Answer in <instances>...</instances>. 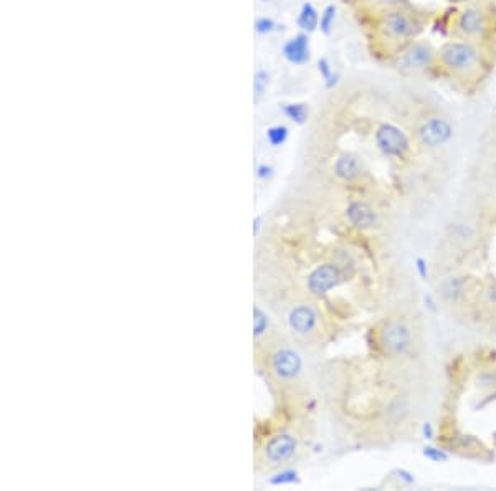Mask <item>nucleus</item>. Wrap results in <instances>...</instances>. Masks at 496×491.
Masks as SVG:
<instances>
[{"label": "nucleus", "instance_id": "obj_25", "mask_svg": "<svg viewBox=\"0 0 496 491\" xmlns=\"http://www.w3.org/2000/svg\"><path fill=\"white\" fill-rule=\"evenodd\" d=\"M271 167L270 166H258V169H256V176L260 177V179H268V177H271Z\"/></svg>", "mask_w": 496, "mask_h": 491}, {"label": "nucleus", "instance_id": "obj_23", "mask_svg": "<svg viewBox=\"0 0 496 491\" xmlns=\"http://www.w3.org/2000/svg\"><path fill=\"white\" fill-rule=\"evenodd\" d=\"M296 477H298V473L295 472V470H285V472H281L280 474H276V478H273L271 483H273V485H283V483H293V481H296Z\"/></svg>", "mask_w": 496, "mask_h": 491}, {"label": "nucleus", "instance_id": "obj_15", "mask_svg": "<svg viewBox=\"0 0 496 491\" xmlns=\"http://www.w3.org/2000/svg\"><path fill=\"white\" fill-rule=\"evenodd\" d=\"M298 25L304 32H314L320 27V17H318V12L311 3H303L300 15H298Z\"/></svg>", "mask_w": 496, "mask_h": 491}, {"label": "nucleus", "instance_id": "obj_16", "mask_svg": "<svg viewBox=\"0 0 496 491\" xmlns=\"http://www.w3.org/2000/svg\"><path fill=\"white\" fill-rule=\"evenodd\" d=\"M254 336L255 339H260L265 334L268 333V328H270V317H268L267 313L263 311L262 308L255 306L254 309Z\"/></svg>", "mask_w": 496, "mask_h": 491}, {"label": "nucleus", "instance_id": "obj_17", "mask_svg": "<svg viewBox=\"0 0 496 491\" xmlns=\"http://www.w3.org/2000/svg\"><path fill=\"white\" fill-rule=\"evenodd\" d=\"M283 111L293 123H296V125H303L309 114L306 105H301V103H296V105H287L283 108Z\"/></svg>", "mask_w": 496, "mask_h": 491}, {"label": "nucleus", "instance_id": "obj_5", "mask_svg": "<svg viewBox=\"0 0 496 491\" xmlns=\"http://www.w3.org/2000/svg\"><path fill=\"white\" fill-rule=\"evenodd\" d=\"M380 30L392 40H409L419 35L420 25L404 10H387L380 17Z\"/></svg>", "mask_w": 496, "mask_h": 491}, {"label": "nucleus", "instance_id": "obj_14", "mask_svg": "<svg viewBox=\"0 0 496 491\" xmlns=\"http://www.w3.org/2000/svg\"><path fill=\"white\" fill-rule=\"evenodd\" d=\"M334 172L339 179L346 180V182H351L355 177L361 174V163H359V158L353 152H344L341 154L334 164Z\"/></svg>", "mask_w": 496, "mask_h": 491}, {"label": "nucleus", "instance_id": "obj_21", "mask_svg": "<svg viewBox=\"0 0 496 491\" xmlns=\"http://www.w3.org/2000/svg\"><path fill=\"white\" fill-rule=\"evenodd\" d=\"M267 86H268V73L265 72V70H258V72L255 73V80H254L255 101H260V98H262Z\"/></svg>", "mask_w": 496, "mask_h": 491}, {"label": "nucleus", "instance_id": "obj_6", "mask_svg": "<svg viewBox=\"0 0 496 491\" xmlns=\"http://www.w3.org/2000/svg\"><path fill=\"white\" fill-rule=\"evenodd\" d=\"M298 452V439L293 433H276L267 441L263 448V460L270 466L285 465Z\"/></svg>", "mask_w": 496, "mask_h": 491}, {"label": "nucleus", "instance_id": "obj_26", "mask_svg": "<svg viewBox=\"0 0 496 491\" xmlns=\"http://www.w3.org/2000/svg\"><path fill=\"white\" fill-rule=\"evenodd\" d=\"M417 268H419L420 275L425 278V276H427V268H425V260H422V258L417 260Z\"/></svg>", "mask_w": 496, "mask_h": 491}, {"label": "nucleus", "instance_id": "obj_27", "mask_svg": "<svg viewBox=\"0 0 496 491\" xmlns=\"http://www.w3.org/2000/svg\"><path fill=\"white\" fill-rule=\"evenodd\" d=\"M450 2H453V3H468L470 0H450Z\"/></svg>", "mask_w": 496, "mask_h": 491}, {"label": "nucleus", "instance_id": "obj_13", "mask_svg": "<svg viewBox=\"0 0 496 491\" xmlns=\"http://www.w3.org/2000/svg\"><path fill=\"white\" fill-rule=\"evenodd\" d=\"M283 55L289 63L304 65L309 61V40L308 35L300 34L283 47Z\"/></svg>", "mask_w": 496, "mask_h": 491}, {"label": "nucleus", "instance_id": "obj_4", "mask_svg": "<svg viewBox=\"0 0 496 491\" xmlns=\"http://www.w3.org/2000/svg\"><path fill=\"white\" fill-rule=\"evenodd\" d=\"M375 144H378L379 151L382 154L395 159H404L409 154V151H411L409 136L405 134L404 129H400L395 125H391V123H384V125L378 127V131H375Z\"/></svg>", "mask_w": 496, "mask_h": 491}, {"label": "nucleus", "instance_id": "obj_3", "mask_svg": "<svg viewBox=\"0 0 496 491\" xmlns=\"http://www.w3.org/2000/svg\"><path fill=\"white\" fill-rule=\"evenodd\" d=\"M270 373L281 384H293L303 373V357L291 348H280L270 356Z\"/></svg>", "mask_w": 496, "mask_h": 491}, {"label": "nucleus", "instance_id": "obj_20", "mask_svg": "<svg viewBox=\"0 0 496 491\" xmlns=\"http://www.w3.org/2000/svg\"><path fill=\"white\" fill-rule=\"evenodd\" d=\"M334 19H336V7L334 6H328L321 14V20H320V27L321 32L324 35L331 34V28L334 25Z\"/></svg>", "mask_w": 496, "mask_h": 491}, {"label": "nucleus", "instance_id": "obj_24", "mask_svg": "<svg viewBox=\"0 0 496 491\" xmlns=\"http://www.w3.org/2000/svg\"><path fill=\"white\" fill-rule=\"evenodd\" d=\"M273 28H275V23H273L271 19H260L255 23V30L258 34H270Z\"/></svg>", "mask_w": 496, "mask_h": 491}, {"label": "nucleus", "instance_id": "obj_18", "mask_svg": "<svg viewBox=\"0 0 496 491\" xmlns=\"http://www.w3.org/2000/svg\"><path fill=\"white\" fill-rule=\"evenodd\" d=\"M267 139L271 146L278 147L281 144H285V141L288 139V127L285 126H273L270 129L267 131Z\"/></svg>", "mask_w": 496, "mask_h": 491}, {"label": "nucleus", "instance_id": "obj_9", "mask_svg": "<svg viewBox=\"0 0 496 491\" xmlns=\"http://www.w3.org/2000/svg\"><path fill=\"white\" fill-rule=\"evenodd\" d=\"M339 282H341V271L333 263H324L309 273L308 280H306V286L308 291L314 296H324L336 288Z\"/></svg>", "mask_w": 496, "mask_h": 491}, {"label": "nucleus", "instance_id": "obj_8", "mask_svg": "<svg viewBox=\"0 0 496 491\" xmlns=\"http://www.w3.org/2000/svg\"><path fill=\"white\" fill-rule=\"evenodd\" d=\"M288 324L289 328H291V331L298 334V336H313V334L318 331V326H320L318 309L309 303L296 304V306L291 308V311H289Z\"/></svg>", "mask_w": 496, "mask_h": 491}, {"label": "nucleus", "instance_id": "obj_22", "mask_svg": "<svg viewBox=\"0 0 496 491\" xmlns=\"http://www.w3.org/2000/svg\"><path fill=\"white\" fill-rule=\"evenodd\" d=\"M424 457H427L428 460L435 461V463H444V461L448 460V455H446L444 450L435 447H425Z\"/></svg>", "mask_w": 496, "mask_h": 491}, {"label": "nucleus", "instance_id": "obj_2", "mask_svg": "<svg viewBox=\"0 0 496 491\" xmlns=\"http://www.w3.org/2000/svg\"><path fill=\"white\" fill-rule=\"evenodd\" d=\"M482 53L471 42H446L438 48L437 60L455 75H468L477 70Z\"/></svg>", "mask_w": 496, "mask_h": 491}, {"label": "nucleus", "instance_id": "obj_12", "mask_svg": "<svg viewBox=\"0 0 496 491\" xmlns=\"http://www.w3.org/2000/svg\"><path fill=\"white\" fill-rule=\"evenodd\" d=\"M346 218L347 222H349V225L354 227V229L367 230L374 227L378 216H375V210L372 209L367 202L354 200L347 205Z\"/></svg>", "mask_w": 496, "mask_h": 491}, {"label": "nucleus", "instance_id": "obj_7", "mask_svg": "<svg viewBox=\"0 0 496 491\" xmlns=\"http://www.w3.org/2000/svg\"><path fill=\"white\" fill-rule=\"evenodd\" d=\"M417 136H419V141L425 147L437 149V147L444 146V144L452 139L453 127L450 125L448 119L442 116H430L422 123Z\"/></svg>", "mask_w": 496, "mask_h": 491}, {"label": "nucleus", "instance_id": "obj_19", "mask_svg": "<svg viewBox=\"0 0 496 491\" xmlns=\"http://www.w3.org/2000/svg\"><path fill=\"white\" fill-rule=\"evenodd\" d=\"M318 72L321 73L322 80H324L328 88H333V86L338 85V76L333 73L329 61L326 59H320V61H318Z\"/></svg>", "mask_w": 496, "mask_h": 491}, {"label": "nucleus", "instance_id": "obj_1", "mask_svg": "<svg viewBox=\"0 0 496 491\" xmlns=\"http://www.w3.org/2000/svg\"><path fill=\"white\" fill-rule=\"evenodd\" d=\"M375 344L384 357L400 359L413 348V329L404 317H384L375 328Z\"/></svg>", "mask_w": 496, "mask_h": 491}, {"label": "nucleus", "instance_id": "obj_10", "mask_svg": "<svg viewBox=\"0 0 496 491\" xmlns=\"http://www.w3.org/2000/svg\"><path fill=\"white\" fill-rule=\"evenodd\" d=\"M437 60V52L428 43L415 42L411 47L405 48L400 55L399 67L407 72H419V70L428 68Z\"/></svg>", "mask_w": 496, "mask_h": 491}, {"label": "nucleus", "instance_id": "obj_11", "mask_svg": "<svg viewBox=\"0 0 496 491\" xmlns=\"http://www.w3.org/2000/svg\"><path fill=\"white\" fill-rule=\"evenodd\" d=\"M457 28L458 32L466 39H478L483 36V34L488 28V19L485 10L482 7L468 6L465 7L457 19Z\"/></svg>", "mask_w": 496, "mask_h": 491}]
</instances>
